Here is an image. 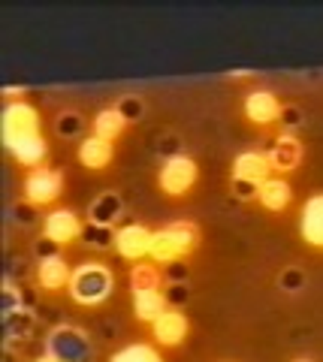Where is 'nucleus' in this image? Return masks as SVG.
Wrapping results in <instances>:
<instances>
[{"mask_svg":"<svg viewBox=\"0 0 323 362\" xmlns=\"http://www.w3.org/2000/svg\"><path fill=\"white\" fill-rule=\"evenodd\" d=\"M199 245V226L194 221H172L170 226L154 230L151 239V259L163 266L182 263V257L196 251Z\"/></svg>","mask_w":323,"mask_h":362,"instance_id":"f257e3e1","label":"nucleus"},{"mask_svg":"<svg viewBox=\"0 0 323 362\" xmlns=\"http://www.w3.org/2000/svg\"><path fill=\"white\" fill-rule=\"evenodd\" d=\"M112 287H115L112 269L106 263H97V259H85L82 266L73 269L66 290H70V296L79 305H100L112 296Z\"/></svg>","mask_w":323,"mask_h":362,"instance_id":"f03ea898","label":"nucleus"},{"mask_svg":"<svg viewBox=\"0 0 323 362\" xmlns=\"http://www.w3.org/2000/svg\"><path fill=\"white\" fill-rule=\"evenodd\" d=\"M196 178H199V166H196L194 157L170 154L158 173V185L166 197H184L187 190L196 185Z\"/></svg>","mask_w":323,"mask_h":362,"instance_id":"7ed1b4c3","label":"nucleus"},{"mask_svg":"<svg viewBox=\"0 0 323 362\" xmlns=\"http://www.w3.org/2000/svg\"><path fill=\"white\" fill-rule=\"evenodd\" d=\"M46 354L58 362H85L91 356V338L79 326H58L46 338Z\"/></svg>","mask_w":323,"mask_h":362,"instance_id":"20e7f679","label":"nucleus"},{"mask_svg":"<svg viewBox=\"0 0 323 362\" xmlns=\"http://www.w3.org/2000/svg\"><path fill=\"white\" fill-rule=\"evenodd\" d=\"M0 127H4V145L21 139V136L42 133L40 130V112L33 109L30 103H25V100H6Z\"/></svg>","mask_w":323,"mask_h":362,"instance_id":"39448f33","label":"nucleus"},{"mask_svg":"<svg viewBox=\"0 0 323 362\" xmlns=\"http://www.w3.org/2000/svg\"><path fill=\"white\" fill-rule=\"evenodd\" d=\"M64 194V175L58 169L40 166L25 175V199L30 206H49Z\"/></svg>","mask_w":323,"mask_h":362,"instance_id":"423d86ee","label":"nucleus"},{"mask_svg":"<svg viewBox=\"0 0 323 362\" xmlns=\"http://www.w3.org/2000/svg\"><path fill=\"white\" fill-rule=\"evenodd\" d=\"M82 230H85V223L73 209H54L46 214V221H42V239H49L61 247L82 239Z\"/></svg>","mask_w":323,"mask_h":362,"instance_id":"0eeeda50","label":"nucleus"},{"mask_svg":"<svg viewBox=\"0 0 323 362\" xmlns=\"http://www.w3.org/2000/svg\"><path fill=\"white\" fill-rule=\"evenodd\" d=\"M151 239H154V230L142 223H124L121 230L115 233V251L133 259V263H142L146 257H151Z\"/></svg>","mask_w":323,"mask_h":362,"instance_id":"6e6552de","label":"nucleus"},{"mask_svg":"<svg viewBox=\"0 0 323 362\" xmlns=\"http://www.w3.org/2000/svg\"><path fill=\"white\" fill-rule=\"evenodd\" d=\"M245 118H248L251 124H257V127H269V124H275L278 118H281V100H278L272 90H251L248 97H245Z\"/></svg>","mask_w":323,"mask_h":362,"instance_id":"1a4fd4ad","label":"nucleus"},{"mask_svg":"<svg viewBox=\"0 0 323 362\" xmlns=\"http://www.w3.org/2000/svg\"><path fill=\"white\" fill-rule=\"evenodd\" d=\"M187 329H191V323H187L182 308H166L158 320L151 323L154 341L163 344V347H178L187 338Z\"/></svg>","mask_w":323,"mask_h":362,"instance_id":"9d476101","label":"nucleus"},{"mask_svg":"<svg viewBox=\"0 0 323 362\" xmlns=\"http://www.w3.org/2000/svg\"><path fill=\"white\" fill-rule=\"evenodd\" d=\"M275 173V166L269 160V151H242L233 160V178H245V181H269Z\"/></svg>","mask_w":323,"mask_h":362,"instance_id":"9b49d317","label":"nucleus"},{"mask_svg":"<svg viewBox=\"0 0 323 362\" xmlns=\"http://www.w3.org/2000/svg\"><path fill=\"white\" fill-rule=\"evenodd\" d=\"M299 233H303L305 245L323 247V194L305 199L303 214H299Z\"/></svg>","mask_w":323,"mask_h":362,"instance_id":"f8f14e48","label":"nucleus"},{"mask_svg":"<svg viewBox=\"0 0 323 362\" xmlns=\"http://www.w3.org/2000/svg\"><path fill=\"white\" fill-rule=\"evenodd\" d=\"M269 160L275 166V173H293L303 163V142L293 133H281L275 136L272 148H269Z\"/></svg>","mask_w":323,"mask_h":362,"instance_id":"ddd939ff","label":"nucleus"},{"mask_svg":"<svg viewBox=\"0 0 323 362\" xmlns=\"http://www.w3.org/2000/svg\"><path fill=\"white\" fill-rule=\"evenodd\" d=\"M70 278H73V269L61 254L42 257L37 263V284L42 290H64L70 287Z\"/></svg>","mask_w":323,"mask_h":362,"instance_id":"4468645a","label":"nucleus"},{"mask_svg":"<svg viewBox=\"0 0 323 362\" xmlns=\"http://www.w3.org/2000/svg\"><path fill=\"white\" fill-rule=\"evenodd\" d=\"M6 151L13 154L21 166L40 169L42 160H46V154H49V145H46V136H42V133H30V136H21V139L9 142Z\"/></svg>","mask_w":323,"mask_h":362,"instance_id":"2eb2a0df","label":"nucleus"},{"mask_svg":"<svg viewBox=\"0 0 323 362\" xmlns=\"http://www.w3.org/2000/svg\"><path fill=\"white\" fill-rule=\"evenodd\" d=\"M112 157H115L112 142L100 139V136H94V133L85 136V139L79 142V163L88 166V169H94V173L106 169L109 163H112Z\"/></svg>","mask_w":323,"mask_h":362,"instance_id":"dca6fc26","label":"nucleus"},{"mask_svg":"<svg viewBox=\"0 0 323 362\" xmlns=\"http://www.w3.org/2000/svg\"><path fill=\"white\" fill-rule=\"evenodd\" d=\"M121 214H124V202L115 190H103L97 194V199L88 206V223H100V226H112Z\"/></svg>","mask_w":323,"mask_h":362,"instance_id":"f3484780","label":"nucleus"},{"mask_svg":"<svg viewBox=\"0 0 323 362\" xmlns=\"http://www.w3.org/2000/svg\"><path fill=\"white\" fill-rule=\"evenodd\" d=\"M166 308H170V302H166V293H160V290L133 293V314H136L139 323H154Z\"/></svg>","mask_w":323,"mask_h":362,"instance_id":"a211bd4d","label":"nucleus"},{"mask_svg":"<svg viewBox=\"0 0 323 362\" xmlns=\"http://www.w3.org/2000/svg\"><path fill=\"white\" fill-rule=\"evenodd\" d=\"M257 202L266 209V211H284L287 206L293 202V187L287 185L284 178H269V181H263L260 185V197Z\"/></svg>","mask_w":323,"mask_h":362,"instance_id":"6ab92c4d","label":"nucleus"},{"mask_svg":"<svg viewBox=\"0 0 323 362\" xmlns=\"http://www.w3.org/2000/svg\"><path fill=\"white\" fill-rule=\"evenodd\" d=\"M127 124H130V121L121 115L115 106H109V109H100L97 115H94V121H91V133L100 136V139H106V142H115L118 136L127 130Z\"/></svg>","mask_w":323,"mask_h":362,"instance_id":"aec40b11","label":"nucleus"},{"mask_svg":"<svg viewBox=\"0 0 323 362\" xmlns=\"http://www.w3.org/2000/svg\"><path fill=\"white\" fill-rule=\"evenodd\" d=\"M33 311L30 308H21V311H13L4 317V332L9 341H18V338H28L33 332Z\"/></svg>","mask_w":323,"mask_h":362,"instance_id":"412c9836","label":"nucleus"},{"mask_svg":"<svg viewBox=\"0 0 323 362\" xmlns=\"http://www.w3.org/2000/svg\"><path fill=\"white\" fill-rule=\"evenodd\" d=\"M130 290L139 293V290H160V272L158 266H151L142 259L139 266H133L130 272Z\"/></svg>","mask_w":323,"mask_h":362,"instance_id":"4be33fe9","label":"nucleus"},{"mask_svg":"<svg viewBox=\"0 0 323 362\" xmlns=\"http://www.w3.org/2000/svg\"><path fill=\"white\" fill-rule=\"evenodd\" d=\"M115 226H100V223H88L85 221V230H82V242L91 245V247H115Z\"/></svg>","mask_w":323,"mask_h":362,"instance_id":"5701e85b","label":"nucleus"},{"mask_svg":"<svg viewBox=\"0 0 323 362\" xmlns=\"http://www.w3.org/2000/svg\"><path fill=\"white\" fill-rule=\"evenodd\" d=\"M109 362H163V359L151 344H127L118 354H112Z\"/></svg>","mask_w":323,"mask_h":362,"instance_id":"b1692460","label":"nucleus"},{"mask_svg":"<svg viewBox=\"0 0 323 362\" xmlns=\"http://www.w3.org/2000/svg\"><path fill=\"white\" fill-rule=\"evenodd\" d=\"M85 130V121L79 112H61L58 118H54V133L61 136V139H73V136H82Z\"/></svg>","mask_w":323,"mask_h":362,"instance_id":"393cba45","label":"nucleus"},{"mask_svg":"<svg viewBox=\"0 0 323 362\" xmlns=\"http://www.w3.org/2000/svg\"><path fill=\"white\" fill-rule=\"evenodd\" d=\"M21 308H25V293H21L13 281H6L4 284V317L13 311H21Z\"/></svg>","mask_w":323,"mask_h":362,"instance_id":"a878e982","label":"nucleus"},{"mask_svg":"<svg viewBox=\"0 0 323 362\" xmlns=\"http://www.w3.org/2000/svg\"><path fill=\"white\" fill-rule=\"evenodd\" d=\"M115 109H118V112H121V115H124L127 121H139V118H142V112H146V106H142V100H139V97H133V94L121 97Z\"/></svg>","mask_w":323,"mask_h":362,"instance_id":"bb28decb","label":"nucleus"},{"mask_svg":"<svg viewBox=\"0 0 323 362\" xmlns=\"http://www.w3.org/2000/svg\"><path fill=\"white\" fill-rule=\"evenodd\" d=\"M278 284H281V290H287V293H296V290L305 287V275L296 266H290V269H284L281 275H278Z\"/></svg>","mask_w":323,"mask_h":362,"instance_id":"cd10ccee","label":"nucleus"},{"mask_svg":"<svg viewBox=\"0 0 323 362\" xmlns=\"http://www.w3.org/2000/svg\"><path fill=\"white\" fill-rule=\"evenodd\" d=\"M233 194H236L239 199H257L260 197V185H257V181L233 178Z\"/></svg>","mask_w":323,"mask_h":362,"instance_id":"c85d7f7f","label":"nucleus"},{"mask_svg":"<svg viewBox=\"0 0 323 362\" xmlns=\"http://www.w3.org/2000/svg\"><path fill=\"white\" fill-rule=\"evenodd\" d=\"M187 299H191L187 284H166V302H170V308H182Z\"/></svg>","mask_w":323,"mask_h":362,"instance_id":"c756f323","label":"nucleus"},{"mask_svg":"<svg viewBox=\"0 0 323 362\" xmlns=\"http://www.w3.org/2000/svg\"><path fill=\"white\" fill-rule=\"evenodd\" d=\"M184 281H187V269L182 263L166 266V284H184Z\"/></svg>","mask_w":323,"mask_h":362,"instance_id":"7c9ffc66","label":"nucleus"},{"mask_svg":"<svg viewBox=\"0 0 323 362\" xmlns=\"http://www.w3.org/2000/svg\"><path fill=\"white\" fill-rule=\"evenodd\" d=\"M281 118H284L287 127H296V124H303V121H299V109H296V106H287V109L281 112Z\"/></svg>","mask_w":323,"mask_h":362,"instance_id":"2f4dec72","label":"nucleus"},{"mask_svg":"<svg viewBox=\"0 0 323 362\" xmlns=\"http://www.w3.org/2000/svg\"><path fill=\"white\" fill-rule=\"evenodd\" d=\"M33 362H58V359H54V356H49V354H46V356H40V359H33Z\"/></svg>","mask_w":323,"mask_h":362,"instance_id":"473e14b6","label":"nucleus"},{"mask_svg":"<svg viewBox=\"0 0 323 362\" xmlns=\"http://www.w3.org/2000/svg\"><path fill=\"white\" fill-rule=\"evenodd\" d=\"M293 362H315V359H305V356H303V359H293Z\"/></svg>","mask_w":323,"mask_h":362,"instance_id":"72a5a7b5","label":"nucleus"}]
</instances>
